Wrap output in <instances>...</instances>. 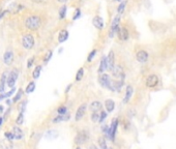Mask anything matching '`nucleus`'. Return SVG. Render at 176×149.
I'll list each match as a JSON object with an SVG mask.
<instances>
[{
	"instance_id": "nucleus-35",
	"label": "nucleus",
	"mask_w": 176,
	"mask_h": 149,
	"mask_svg": "<svg viewBox=\"0 0 176 149\" xmlns=\"http://www.w3.org/2000/svg\"><path fill=\"white\" fill-rule=\"evenodd\" d=\"M119 124H121L123 130H129V127H131V122H129V119H123L122 121L119 122Z\"/></svg>"
},
{
	"instance_id": "nucleus-16",
	"label": "nucleus",
	"mask_w": 176,
	"mask_h": 149,
	"mask_svg": "<svg viewBox=\"0 0 176 149\" xmlns=\"http://www.w3.org/2000/svg\"><path fill=\"white\" fill-rule=\"evenodd\" d=\"M133 94H134V87H133L131 84H129V85H126L125 87V96H123L122 103L125 105L129 104V101H131L133 97Z\"/></svg>"
},
{
	"instance_id": "nucleus-27",
	"label": "nucleus",
	"mask_w": 176,
	"mask_h": 149,
	"mask_svg": "<svg viewBox=\"0 0 176 149\" xmlns=\"http://www.w3.org/2000/svg\"><path fill=\"white\" fill-rule=\"evenodd\" d=\"M97 147H99L100 149H108L107 141L103 136H100L99 138H97Z\"/></svg>"
},
{
	"instance_id": "nucleus-41",
	"label": "nucleus",
	"mask_w": 176,
	"mask_h": 149,
	"mask_svg": "<svg viewBox=\"0 0 176 149\" xmlns=\"http://www.w3.org/2000/svg\"><path fill=\"white\" fill-rule=\"evenodd\" d=\"M34 61H35V57L32 56V57H30L29 59H28L27 61V68H31L33 66V64H34Z\"/></svg>"
},
{
	"instance_id": "nucleus-1",
	"label": "nucleus",
	"mask_w": 176,
	"mask_h": 149,
	"mask_svg": "<svg viewBox=\"0 0 176 149\" xmlns=\"http://www.w3.org/2000/svg\"><path fill=\"white\" fill-rule=\"evenodd\" d=\"M24 26L30 31H37L42 26V18L37 14H31L24 20Z\"/></svg>"
},
{
	"instance_id": "nucleus-21",
	"label": "nucleus",
	"mask_w": 176,
	"mask_h": 149,
	"mask_svg": "<svg viewBox=\"0 0 176 149\" xmlns=\"http://www.w3.org/2000/svg\"><path fill=\"white\" fill-rule=\"evenodd\" d=\"M104 107H105V111L107 113H112L115 110L116 104L112 98H107L105 103H104Z\"/></svg>"
},
{
	"instance_id": "nucleus-44",
	"label": "nucleus",
	"mask_w": 176,
	"mask_h": 149,
	"mask_svg": "<svg viewBox=\"0 0 176 149\" xmlns=\"http://www.w3.org/2000/svg\"><path fill=\"white\" fill-rule=\"evenodd\" d=\"M33 3H37V4H40V3H45L47 0H31Z\"/></svg>"
},
{
	"instance_id": "nucleus-45",
	"label": "nucleus",
	"mask_w": 176,
	"mask_h": 149,
	"mask_svg": "<svg viewBox=\"0 0 176 149\" xmlns=\"http://www.w3.org/2000/svg\"><path fill=\"white\" fill-rule=\"evenodd\" d=\"M72 87H73V84H70L68 86H66V88H65V90H64V93H65V94H68V93L70 92V90L72 89Z\"/></svg>"
},
{
	"instance_id": "nucleus-20",
	"label": "nucleus",
	"mask_w": 176,
	"mask_h": 149,
	"mask_svg": "<svg viewBox=\"0 0 176 149\" xmlns=\"http://www.w3.org/2000/svg\"><path fill=\"white\" fill-rule=\"evenodd\" d=\"M23 8H24V5H22L20 3H17V2H13L10 5H8L7 11L10 14H18L20 10H22Z\"/></svg>"
},
{
	"instance_id": "nucleus-9",
	"label": "nucleus",
	"mask_w": 176,
	"mask_h": 149,
	"mask_svg": "<svg viewBox=\"0 0 176 149\" xmlns=\"http://www.w3.org/2000/svg\"><path fill=\"white\" fill-rule=\"evenodd\" d=\"M87 110H88V106H87V104H81L79 107L77 108V110H76V113H75V116H74V118H75V121H77V122H79L82 120L83 118H84V116L86 115V112H87Z\"/></svg>"
},
{
	"instance_id": "nucleus-26",
	"label": "nucleus",
	"mask_w": 176,
	"mask_h": 149,
	"mask_svg": "<svg viewBox=\"0 0 176 149\" xmlns=\"http://www.w3.org/2000/svg\"><path fill=\"white\" fill-rule=\"evenodd\" d=\"M42 71H43V65H36L35 68H34L33 72H32V79L33 80H37L39 77H40V74H42Z\"/></svg>"
},
{
	"instance_id": "nucleus-54",
	"label": "nucleus",
	"mask_w": 176,
	"mask_h": 149,
	"mask_svg": "<svg viewBox=\"0 0 176 149\" xmlns=\"http://www.w3.org/2000/svg\"><path fill=\"white\" fill-rule=\"evenodd\" d=\"M108 149H113V148H112V147H108Z\"/></svg>"
},
{
	"instance_id": "nucleus-51",
	"label": "nucleus",
	"mask_w": 176,
	"mask_h": 149,
	"mask_svg": "<svg viewBox=\"0 0 176 149\" xmlns=\"http://www.w3.org/2000/svg\"><path fill=\"white\" fill-rule=\"evenodd\" d=\"M13 103V101H11V99H10V98H6V104L8 105V106H10V104Z\"/></svg>"
},
{
	"instance_id": "nucleus-28",
	"label": "nucleus",
	"mask_w": 176,
	"mask_h": 149,
	"mask_svg": "<svg viewBox=\"0 0 176 149\" xmlns=\"http://www.w3.org/2000/svg\"><path fill=\"white\" fill-rule=\"evenodd\" d=\"M84 74H85V69L84 68H80L78 69L77 74H76V77H75V81L76 82H81L84 78Z\"/></svg>"
},
{
	"instance_id": "nucleus-50",
	"label": "nucleus",
	"mask_w": 176,
	"mask_h": 149,
	"mask_svg": "<svg viewBox=\"0 0 176 149\" xmlns=\"http://www.w3.org/2000/svg\"><path fill=\"white\" fill-rule=\"evenodd\" d=\"M57 2H59V3L65 4V2H68V0H57Z\"/></svg>"
},
{
	"instance_id": "nucleus-10",
	"label": "nucleus",
	"mask_w": 176,
	"mask_h": 149,
	"mask_svg": "<svg viewBox=\"0 0 176 149\" xmlns=\"http://www.w3.org/2000/svg\"><path fill=\"white\" fill-rule=\"evenodd\" d=\"M120 27V16L118 14L113 19V21L111 23V27H110V31H109V37L110 39H113L114 35L116 34L117 30Z\"/></svg>"
},
{
	"instance_id": "nucleus-13",
	"label": "nucleus",
	"mask_w": 176,
	"mask_h": 149,
	"mask_svg": "<svg viewBox=\"0 0 176 149\" xmlns=\"http://www.w3.org/2000/svg\"><path fill=\"white\" fill-rule=\"evenodd\" d=\"M116 34H117L119 40H122V42H126V40L129 39V31L125 26H123V27H119V29H118L117 32H116Z\"/></svg>"
},
{
	"instance_id": "nucleus-39",
	"label": "nucleus",
	"mask_w": 176,
	"mask_h": 149,
	"mask_svg": "<svg viewBox=\"0 0 176 149\" xmlns=\"http://www.w3.org/2000/svg\"><path fill=\"white\" fill-rule=\"evenodd\" d=\"M99 116H100V112L99 113H90V120L94 123L99 122Z\"/></svg>"
},
{
	"instance_id": "nucleus-12",
	"label": "nucleus",
	"mask_w": 176,
	"mask_h": 149,
	"mask_svg": "<svg viewBox=\"0 0 176 149\" xmlns=\"http://www.w3.org/2000/svg\"><path fill=\"white\" fill-rule=\"evenodd\" d=\"M136 60L138 61L139 63H146L147 61L149 60V54L146 50H139V51L136 52Z\"/></svg>"
},
{
	"instance_id": "nucleus-48",
	"label": "nucleus",
	"mask_w": 176,
	"mask_h": 149,
	"mask_svg": "<svg viewBox=\"0 0 176 149\" xmlns=\"http://www.w3.org/2000/svg\"><path fill=\"white\" fill-rule=\"evenodd\" d=\"M3 99H6V96H5V93H1L0 94V101H3Z\"/></svg>"
},
{
	"instance_id": "nucleus-47",
	"label": "nucleus",
	"mask_w": 176,
	"mask_h": 149,
	"mask_svg": "<svg viewBox=\"0 0 176 149\" xmlns=\"http://www.w3.org/2000/svg\"><path fill=\"white\" fill-rule=\"evenodd\" d=\"M88 149H100V148L97 147V145L96 144H90L88 146Z\"/></svg>"
},
{
	"instance_id": "nucleus-37",
	"label": "nucleus",
	"mask_w": 176,
	"mask_h": 149,
	"mask_svg": "<svg viewBox=\"0 0 176 149\" xmlns=\"http://www.w3.org/2000/svg\"><path fill=\"white\" fill-rule=\"evenodd\" d=\"M97 53V50L96 49H93L92 51H90V53L88 54V56H87V59H86V61L89 63V62H91L92 60L94 59V57H96V55Z\"/></svg>"
},
{
	"instance_id": "nucleus-34",
	"label": "nucleus",
	"mask_w": 176,
	"mask_h": 149,
	"mask_svg": "<svg viewBox=\"0 0 176 149\" xmlns=\"http://www.w3.org/2000/svg\"><path fill=\"white\" fill-rule=\"evenodd\" d=\"M26 106H27V101H19V104H18V110H19V113H25V111H26Z\"/></svg>"
},
{
	"instance_id": "nucleus-42",
	"label": "nucleus",
	"mask_w": 176,
	"mask_h": 149,
	"mask_svg": "<svg viewBox=\"0 0 176 149\" xmlns=\"http://www.w3.org/2000/svg\"><path fill=\"white\" fill-rule=\"evenodd\" d=\"M15 93H16V89H15V87H14V88H10V90L8 92L5 93V96H6V98H8L10 96H11L13 94H15Z\"/></svg>"
},
{
	"instance_id": "nucleus-38",
	"label": "nucleus",
	"mask_w": 176,
	"mask_h": 149,
	"mask_svg": "<svg viewBox=\"0 0 176 149\" xmlns=\"http://www.w3.org/2000/svg\"><path fill=\"white\" fill-rule=\"evenodd\" d=\"M81 14H82V13H81V10L79 7H77L76 10H75L74 11V16H73V21H76V20H78L81 17Z\"/></svg>"
},
{
	"instance_id": "nucleus-6",
	"label": "nucleus",
	"mask_w": 176,
	"mask_h": 149,
	"mask_svg": "<svg viewBox=\"0 0 176 149\" xmlns=\"http://www.w3.org/2000/svg\"><path fill=\"white\" fill-rule=\"evenodd\" d=\"M19 78V69L13 68L10 72H7L6 77V86L10 88H14L16 85V82Z\"/></svg>"
},
{
	"instance_id": "nucleus-3",
	"label": "nucleus",
	"mask_w": 176,
	"mask_h": 149,
	"mask_svg": "<svg viewBox=\"0 0 176 149\" xmlns=\"http://www.w3.org/2000/svg\"><path fill=\"white\" fill-rule=\"evenodd\" d=\"M97 82H99L100 87H103V88L108 89V90H110V91H112V79L108 74L104 72V74L99 75Z\"/></svg>"
},
{
	"instance_id": "nucleus-2",
	"label": "nucleus",
	"mask_w": 176,
	"mask_h": 149,
	"mask_svg": "<svg viewBox=\"0 0 176 149\" xmlns=\"http://www.w3.org/2000/svg\"><path fill=\"white\" fill-rule=\"evenodd\" d=\"M90 139V134L87 130H80L74 138V143L76 146L85 145Z\"/></svg>"
},
{
	"instance_id": "nucleus-25",
	"label": "nucleus",
	"mask_w": 176,
	"mask_h": 149,
	"mask_svg": "<svg viewBox=\"0 0 176 149\" xmlns=\"http://www.w3.org/2000/svg\"><path fill=\"white\" fill-rule=\"evenodd\" d=\"M23 94H24V90H23L22 88H19L18 92L15 93V96H14L13 99H11V101H13L14 104H17V103H19V101H21V99L23 97Z\"/></svg>"
},
{
	"instance_id": "nucleus-31",
	"label": "nucleus",
	"mask_w": 176,
	"mask_h": 149,
	"mask_svg": "<svg viewBox=\"0 0 176 149\" xmlns=\"http://www.w3.org/2000/svg\"><path fill=\"white\" fill-rule=\"evenodd\" d=\"M56 112L58 115H64V114L68 112V107L64 106V105H61V106H59L56 109Z\"/></svg>"
},
{
	"instance_id": "nucleus-14",
	"label": "nucleus",
	"mask_w": 176,
	"mask_h": 149,
	"mask_svg": "<svg viewBox=\"0 0 176 149\" xmlns=\"http://www.w3.org/2000/svg\"><path fill=\"white\" fill-rule=\"evenodd\" d=\"M106 60H107V69L111 72L115 66V53L113 50H111L108 53V55L106 56Z\"/></svg>"
},
{
	"instance_id": "nucleus-40",
	"label": "nucleus",
	"mask_w": 176,
	"mask_h": 149,
	"mask_svg": "<svg viewBox=\"0 0 176 149\" xmlns=\"http://www.w3.org/2000/svg\"><path fill=\"white\" fill-rule=\"evenodd\" d=\"M4 138L7 140V141H13L14 140V135L10 130H6L4 131Z\"/></svg>"
},
{
	"instance_id": "nucleus-52",
	"label": "nucleus",
	"mask_w": 176,
	"mask_h": 149,
	"mask_svg": "<svg viewBox=\"0 0 176 149\" xmlns=\"http://www.w3.org/2000/svg\"><path fill=\"white\" fill-rule=\"evenodd\" d=\"M75 149H82V148H81V146H76V148Z\"/></svg>"
},
{
	"instance_id": "nucleus-30",
	"label": "nucleus",
	"mask_w": 176,
	"mask_h": 149,
	"mask_svg": "<svg viewBox=\"0 0 176 149\" xmlns=\"http://www.w3.org/2000/svg\"><path fill=\"white\" fill-rule=\"evenodd\" d=\"M24 113H19L18 116L16 117V120H15V123L16 125H18V126H21V125L24 123Z\"/></svg>"
},
{
	"instance_id": "nucleus-24",
	"label": "nucleus",
	"mask_w": 176,
	"mask_h": 149,
	"mask_svg": "<svg viewBox=\"0 0 176 149\" xmlns=\"http://www.w3.org/2000/svg\"><path fill=\"white\" fill-rule=\"evenodd\" d=\"M35 88H36V83L34 81H30L29 83L27 84V86H26L24 93H26V94H30V93H32L34 90H35Z\"/></svg>"
},
{
	"instance_id": "nucleus-15",
	"label": "nucleus",
	"mask_w": 176,
	"mask_h": 149,
	"mask_svg": "<svg viewBox=\"0 0 176 149\" xmlns=\"http://www.w3.org/2000/svg\"><path fill=\"white\" fill-rule=\"evenodd\" d=\"M103 108H104V105L102 101H91L88 106V109L90 111V113H99L103 110Z\"/></svg>"
},
{
	"instance_id": "nucleus-7",
	"label": "nucleus",
	"mask_w": 176,
	"mask_h": 149,
	"mask_svg": "<svg viewBox=\"0 0 176 149\" xmlns=\"http://www.w3.org/2000/svg\"><path fill=\"white\" fill-rule=\"evenodd\" d=\"M160 84V78L157 74H149L145 79V86L149 89L155 88Z\"/></svg>"
},
{
	"instance_id": "nucleus-22",
	"label": "nucleus",
	"mask_w": 176,
	"mask_h": 149,
	"mask_svg": "<svg viewBox=\"0 0 176 149\" xmlns=\"http://www.w3.org/2000/svg\"><path fill=\"white\" fill-rule=\"evenodd\" d=\"M68 36H70L68 31L66 29H61L58 33V36H57V40H58L59 43H63L68 39Z\"/></svg>"
},
{
	"instance_id": "nucleus-4",
	"label": "nucleus",
	"mask_w": 176,
	"mask_h": 149,
	"mask_svg": "<svg viewBox=\"0 0 176 149\" xmlns=\"http://www.w3.org/2000/svg\"><path fill=\"white\" fill-rule=\"evenodd\" d=\"M21 43H22V47L25 50H32L34 48V46H35V39H34L32 34L26 33L22 36Z\"/></svg>"
},
{
	"instance_id": "nucleus-19",
	"label": "nucleus",
	"mask_w": 176,
	"mask_h": 149,
	"mask_svg": "<svg viewBox=\"0 0 176 149\" xmlns=\"http://www.w3.org/2000/svg\"><path fill=\"white\" fill-rule=\"evenodd\" d=\"M71 119V114L70 113H66L64 115H57L52 119V123L54 124H57V123H60V122H64V121H68Z\"/></svg>"
},
{
	"instance_id": "nucleus-5",
	"label": "nucleus",
	"mask_w": 176,
	"mask_h": 149,
	"mask_svg": "<svg viewBox=\"0 0 176 149\" xmlns=\"http://www.w3.org/2000/svg\"><path fill=\"white\" fill-rule=\"evenodd\" d=\"M119 119L117 117H115L112 119L111 124L109 125V140L111 142H115V139H116V135H117V130L118 126H119Z\"/></svg>"
},
{
	"instance_id": "nucleus-32",
	"label": "nucleus",
	"mask_w": 176,
	"mask_h": 149,
	"mask_svg": "<svg viewBox=\"0 0 176 149\" xmlns=\"http://www.w3.org/2000/svg\"><path fill=\"white\" fill-rule=\"evenodd\" d=\"M107 117H108V113H107L106 111L103 109V110L100 112V116H99V123H100V124L104 123V121L106 120Z\"/></svg>"
},
{
	"instance_id": "nucleus-23",
	"label": "nucleus",
	"mask_w": 176,
	"mask_h": 149,
	"mask_svg": "<svg viewBox=\"0 0 176 149\" xmlns=\"http://www.w3.org/2000/svg\"><path fill=\"white\" fill-rule=\"evenodd\" d=\"M107 71V60H106V56H103L102 59L100 61V66L97 68V74H104Z\"/></svg>"
},
{
	"instance_id": "nucleus-18",
	"label": "nucleus",
	"mask_w": 176,
	"mask_h": 149,
	"mask_svg": "<svg viewBox=\"0 0 176 149\" xmlns=\"http://www.w3.org/2000/svg\"><path fill=\"white\" fill-rule=\"evenodd\" d=\"M92 25L99 30H103L104 27H105V22H104V19L102 17L94 16L93 19H92Z\"/></svg>"
},
{
	"instance_id": "nucleus-11",
	"label": "nucleus",
	"mask_w": 176,
	"mask_h": 149,
	"mask_svg": "<svg viewBox=\"0 0 176 149\" xmlns=\"http://www.w3.org/2000/svg\"><path fill=\"white\" fill-rule=\"evenodd\" d=\"M14 60H15V54H14V52L11 50H6L3 53V56H2L3 63L6 66H10L14 63Z\"/></svg>"
},
{
	"instance_id": "nucleus-46",
	"label": "nucleus",
	"mask_w": 176,
	"mask_h": 149,
	"mask_svg": "<svg viewBox=\"0 0 176 149\" xmlns=\"http://www.w3.org/2000/svg\"><path fill=\"white\" fill-rule=\"evenodd\" d=\"M4 111H5V108L3 105H1L0 104V115H2V114L4 113Z\"/></svg>"
},
{
	"instance_id": "nucleus-17",
	"label": "nucleus",
	"mask_w": 176,
	"mask_h": 149,
	"mask_svg": "<svg viewBox=\"0 0 176 149\" xmlns=\"http://www.w3.org/2000/svg\"><path fill=\"white\" fill-rule=\"evenodd\" d=\"M10 131L14 135V140H22L23 138H24V131H23L22 128L20 126H18V125L13 126Z\"/></svg>"
},
{
	"instance_id": "nucleus-33",
	"label": "nucleus",
	"mask_w": 176,
	"mask_h": 149,
	"mask_svg": "<svg viewBox=\"0 0 176 149\" xmlns=\"http://www.w3.org/2000/svg\"><path fill=\"white\" fill-rule=\"evenodd\" d=\"M52 56H53V51H52V50H49L47 53H46V54L44 55V57H43V62L47 64V63L49 62V61L51 60Z\"/></svg>"
},
{
	"instance_id": "nucleus-8",
	"label": "nucleus",
	"mask_w": 176,
	"mask_h": 149,
	"mask_svg": "<svg viewBox=\"0 0 176 149\" xmlns=\"http://www.w3.org/2000/svg\"><path fill=\"white\" fill-rule=\"evenodd\" d=\"M112 76L115 78V80H125V68L121 64H115L113 69L111 71Z\"/></svg>"
},
{
	"instance_id": "nucleus-53",
	"label": "nucleus",
	"mask_w": 176,
	"mask_h": 149,
	"mask_svg": "<svg viewBox=\"0 0 176 149\" xmlns=\"http://www.w3.org/2000/svg\"><path fill=\"white\" fill-rule=\"evenodd\" d=\"M114 1H121V0H114Z\"/></svg>"
},
{
	"instance_id": "nucleus-36",
	"label": "nucleus",
	"mask_w": 176,
	"mask_h": 149,
	"mask_svg": "<svg viewBox=\"0 0 176 149\" xmlns=\"http://www.w3.org/2000/svg\"><path fill=\"white\" fill-rule=\"evenodd\" d=\"M125 6H126V1L120 2V4L118 5V7H117V13L119 14H122L125 10Z\"/></svg>"
},
{
	"instance_id": "nucleus-29",
	"label": "nucleus",
	"mask_w": 176,
	"mask_h": 149,
	"mask_svg": "<svg viewBox=\"0 0 176 149\" xmlns=\"http://www.w3.org/2000/svg\"><path fill=\"white\" fill-rule=\"evenodd\" d=\"M66 11H68V6L65 4H63L61 7L59 8L58 11V18L59 20H64L66 17Z\"/></svg>"
},
{
	"instance_id": "nucleus-43",
	"label": "nucleus",
	"mask_w": 176,
	"mask_h": 149,
	"mask_svg": "<svg viewBox=\"0 0 176 149\" xmlns=\"http://www.w3.org/2000/svg\"><path fill=\"white\" fill-rule=\"evenodd\" d=\"M7 13H8L7 10H0V20H1L2 18H3V17H4L5 14H6Z\"/></svg>"
},
{
	"instance_id": "nucleus-49",
	"label": "nucleus",
	"mask_w": 176,
	"mask_h": 149,
	"mask_svg": "<svg viewBox=\"0 0 176 149\" xmlns=\"http://www.w3.org/2000/svg\"><path fill=\"white\" fill-rule=\"evenodd\" d=\"M3 122H4V117L3 116H0V127L3 125Z\"/></svg>"
}]
</instances>
